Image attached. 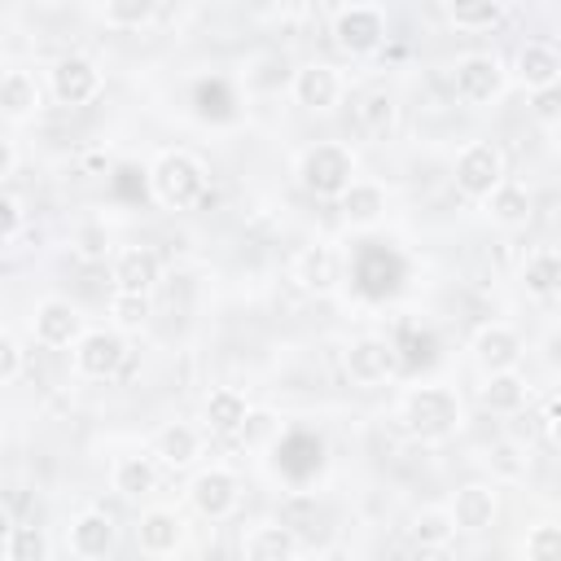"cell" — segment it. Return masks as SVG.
Instances as JSON below:
<instances>
[{
	"mask_svg": "<svg viewBox=\"0 0 561 561\" xmlns=\"http://www.w3.org/2000/svg\"><path fill=\"white\" fill-rule=\"evenodd\" d=\"M22 364H26L22 342H18L13 333H4V329H0V386L18 381V377H22Z\"/></svg>",
	"mask_w": 561,
	"mask_h": 561,
	"instance_id": "cell-40",
	"label": "cell"
},
{
	"mask_svg": "<svg viewBox=\"0 0 561 561\" xmlns=\"http://www.w3.org/2000/svg\"><path fill=\"white\" fill-rule=\"evenodd\" d=\"M70 250L83 259V263H101L114 254V241H110V228L101 219H83L75 232H70Z\"/></svg>",
	"mask_w": 561,
	"mask_h": 561,
	"instance_id": "cell-36",
	"label": "cell"
},
{
	"mask_svg": "<svg viewBox=\"0 0 561 561\" xmlns=\"http://www.w3.org/2000/svg\"><path fill=\"white\" fill-rule=\"evenodd\" d=\"M447 513H451L456 530L482 535V530L495 522V513H500V495H495V486H486V482H465V486H456Z\"/></svg>",
	"mask_w": 561,
	"mask_h": 561,
	"instance_id": "cell-17",
	"label": "cell"
},
{
	"mask_svg": "<svg viewBox=\"0 0 561 561\" xmlns=\"http://www.w3.org/2000/svg\"><path fill=\"white\" fill-rule=\"evenodd\" d=\"M153 456L167 465V469H184L202 456V430L188 425V421H167L158 434H153Z\"/></svg>",
	"mask_w": 561,
	"mask_h": 561,
	"instance_id": "cell-26",
	"label": "cell"
},
{
	"mask_svg": "<svg viewBox=\"0 0 561 561\" xmlns=\"http://www.w3.org/2000/svg\"><path fill=\"white\" fill-rule=\"evenodd\" d=\"M70 364L88 381H110L127 364V342L118 329H83L70 346Z\"/></svg>",
	"mask_w": 561,
	"mask_h": 561,
	"instance_id": "cell-5",
	"label": "cell"
},
{
	"mask_svg": "<svg viewBox=\"0 0 561 561\" xmlns=\"http://www.w3.org/2000/svg\"><path fill=\"white\" fill-rule=\"evenodd\" d=\"M333 44L346 57H373L386 44V13L377 4H342L333 13Z\"/></svg>",
	"mask_w": 561,
	"mask_h": 561,
	"instance_id": "cell-7",
	"label": "cell"
},
{
	"mask_svg": "<svg viewBox=\"0 0 561 561\" xmlns=\"http://www.w3.org/2000/svg\"><path fill=\"white\" fill-rule=\"evenodd\" d=\"M530 114H535V123H543L548 131L561 123V88L557 83H548V88H530Z\"/></svg>",
	"mask_w": 561,
	"mask_h": 561,
	"instance_id": "cell-39",
	"label": "cell"
},
{
	"mask_svg": "<svg viewBox=\"0 0 561 561\" xmlns=\"http://www.w3.org/2000/svg\"><path fill=\"white\" fill-rule=\"evenodd\" d=\"M469 351H473V364H478L482 373H500V368H517V364H522V355H526V346H522V337H517V329H508V324H500V320H491V324H482V329L473 333V342H469Z\"/></svg>",
	"mask_w": 561,
	"mask_h": 561,
	"instance_id": "cell-16",
	"label": "cell"
},
{
	"mask_svg": "<svg viewBox=\"0 0 561 561\" xmlns=\"http://www.w3.org/2000/svg\"><path fill=\"white\" fill-rule=\"evenodd\" d=\"M355 118H359V127H364L368 136H390L394 123H399V101H394V92H386V88L359 92V96H355Z\"/></svg>",
	"mask_w": 561,
	"mask_h": 561,
	"instance_id": "cell-29",
	"label": "cell"
},
{
	"mask_svg": "<svg viewBox=\"0 0 561 561\" xmlns=\"http://www.w3.org/2000/svg\"><path fill=\"white\" fill-rule=\"evenodd\" d=\"M289 96H294L302 110L324 114V110H333V105L342 101V75H337L329 61H307V66H298V70L289 75Z\"/></svg>",
	"mask_w": 561,
	"mask_h": 561,
	"instance_id": "cell-12",
	"label": "cell"
},
{
	"mask_svg": "<svg viewBox=\"0 0 561 561\" xmlns=\"http://www.w3.org/2000/svg\"><path fill=\"white\" fill-rule=\"evenodd\" d=\"M245 412H250V403H245V394L232 390V386L210 390L206 403H202V421H206V430H215V434H237L241 421H245Z\"/></svg>",
	"mask_w": 561,
	"mask_h": 561,
	"instance_id": "cell-28",
	"label": "cell"
},
{
	"mask_svg": "<svg viewBox=\"0 0 561 561\" xmlns=\"http://www.w3.org/2000/svg\"><path fill=\"white\" fill-rule=\"evenodd\" d=\"M504 175H508V162H504V149L495 140H469L451 167V180L469 202H482Z\"/></svg>",
	"mask_w": 561,
	"mask_h": 561,
	"instance_id": "cell-4",
	"label": "cell"
},
{
	"mask_svg": "<svg viewBox=\"0 0 561 561\" xmlns=\"http://www.w3.org/2000/svg\"><path fill=\"white\" fill-rule=\"evenodd\" d=\"M522 289L530 298H552L561 289V254L552 245H539L522 263Z\"/></svg>",
	"mask_w": 561,
	"mask_h": 561,
	"instance_id": "cell-27",
	"label": "cell"
},
{
	"mask_svg": "<svg viewBox=\"0 0 561 561\" xmlns=\"http://www.w3.org/2000/svg\"><path fill=\"white\" fill-rule=\"evenodd\" d=\"M355 171H359V162H355L351 145H342V140H316V145H307L298 153V167H294L298 184L311 197H329V202L355 180Z\"/></svg>",
	"mask_w": 561,
	"mask_h": 561,
	"instance_id": "cell-3",
	"label": "cell"
},
{
	"mask_svg": "<svg viewBox=\"0 0 561 561\" xmlns=\"http://www.w3.org/2000/svg\"><path fill=\"white\" fill-rule=\"evenodd\" d=\"M101 18L114 31H140L158 18V0H101Z\"/></svg>",
	"mask_w": 561,
	"mask_h": 561,
	"instance_id": "cell-33",
	"label": "cell"
},
{
	"mask_svg": "<svg viewBox=\"0 0 561 561\" xmlns=\"http://www.w3.org/2000/svg\"><path fill=\"white\" fill-rule=\"evenodd\" d=\"M399 425L416 438V443H447L460 425H465V408H460V394L443 381H425V386H412L403 399H399Z\"/></svg>",
	"mask_w": 561,
	"mask_h": 561,
	"instance_id": "cell-1",
	"label": "cell"
},
{
	"mask_svg": "<svg viewBox=\"0 0 561 561\" xmlns=\"http://www.w3.org/2000/svg\"><path fill=\"white\" fill-rule=\"evenodd\" d=\"M508 83V70L495 53H465L456 66H451V88H456V101L460 105H491Z\"/></svg>",
	"mask_w": 561,
	"mask_h": 561,
	"instance_id": "cell-6",
	"label": "cell"
},
{
	"mask_svg": "<svg viewBox=\"0 0 561 561\" xmlns=\"http://www.w3.org/2000/svg\"><path fill=\"white\" fill-rule=\"evenodd\" d=\"M491 460L500 465V473H504V478H522V473H526V456H522V447H517V443H500Z\"/></svg>",
	"mask_w": 561,
	"mask_h": 561,
	"instance_id": "cell-42",
	"label": "cell"
},
{
	"mask_svg": "<svg viewBox=\"0 0 561 561\" xmlns=\"http://www.w3.org/2000/svg\"><path fill=\"white\" fill-rule=\"evenodd\" d=\"M188 504H193V513L206 517V522L232 517L237 504H241V482H237V473L224 469V465H210V469L193 473V482H188Z\"/></svg>",
	"mask_w": 561,
	"mask_h": 561,
	"instance_id": "cell-8",
	"label": "cell"
},
{
	"mask_svg": "<svg viewBox=\"0 0 561 561\" xmlns=\"http://www.w3.org/2000/svg\"><path fill=\"white\" fill-rule=\"evenodd\" d=\"M110 486L123 495V500H145L158 491V460L145 456V451H131V456H118L110 465Z\"/></svg>",
	"mask_w": 561,
	"mask_h": 561,
	"instance_id": "cell-24",
	"label": "cell"
},
{
	"mask_svg": "<svg viewBox=\"0 0 561 561\" xmlns=\"http://www.w3.org/2000/svg\"><path fill=\"white\" fill-rule=\"evenodd\" d=\"M443 13L456 31H491L504 18V0H443Z\"/></svg>",
	"mask_w": 561,
	"mask_h": 561,
	"instance_id": "cell-31",
	"label": "cell"
},
{
	"mask_svg": "<svg viewBox=\"0 0 561 561\" xmlns=\"http://www.w3.org/2000/svg\"><path fill=\"white\" fill-rule=\"evenodd\" d=\"M9 530H13V513H9V504L0 500V548H4V539H9Z\"/></svg>",
	"mask_w": 561,
	"mask_h": 561,
	"instance_id": "cell-45",
	"label": "cell"
},
{
	"mask_svg": "<svg viewBox=\"0 0 561 561\" xmlns=\"http://www.w3.org/2000/svg\"><path fill=\"white\" fill-rule=\"evenodd\" d=\"M302 552V539L285 522H254L241 535V557L245 561H289Z\"/></svg>",
	"mask_w": 561,
	"mask_h": 561,
	"instance_id": "cell-18",
	"label": "cell"
},
{
	"mask_svg": "<svg viewBox=\"0 0 561 561\" xmlns=\"http://www.w3.org/2000/svg\"><path fill=\"white\" fill-rule=\"evenodd\" d=\"M408 535H412V543H416L421 552H438V548H447V543L456 539V522H451L447 504H430V508H421V513L412 517Z\"/></svg>",
	"mask_w": 561,
	"mask_h": 561,
	"instance_id": "cell-30",
	"label": "cell"
},
{
	"mask_svg": "<svg viewBox=\"0 0 561 561\" xmlns=\"http://www.w3.org/2000/svg\"><path fill=\"white\" fill-rule=\"evenodd\" d=\"M149 294H123V289H114V298H110V329H118V333H136V329H145L149 324Z\"/></svg>",
	"mask_w": 561,
	"mask_h": 561,
	"instance_id": "cell-34",
	"label": "cell"
},
{
	"mask_svg": "<svg viewBox=\"0 0 561 561\" xmlns=\"http://www.w3.org/2000/svg\"><path fill=\"white\" fill-rule=\"evenodd\" d=\"M539 425H543V434H548V438H557V399H548V408H543Z\"/></svg>",
	"mask_w": 561,
	"mask_h": 561,
	"instance_id": "cell-44",
	"label": "cell"
},
{
	"mask_svg": "<svg viewBox=\"0 0 561 561\" xmlns=\"http://www.w3.org/2000/svg\"><path fill=\"white\" fill-rule=\"evenodd\" d=\"M478 399H482V408L495 412V416H517V412H526V403H530V386H526V377H522L517 368H500V373H482Z\"/></svg>",
	"mask_w": 561,
	"mask_h": 561,
	"instance_id": "cell-20",
	"label": "cell"
},
{
	"mask_svg": "<svg viewBox=\"0 0 561 561\" xmlns=\"http://www.w3.org/2000/svg\"><path fill=\"white\" fill-rule=\"evenodd\" d=\"M149 193L167 210H193L206 197V167L188 149H162L149 167Z\"/></svg>",
	"mask_w": 561,
	"mask_h": 561,
	"instance_id": "cell-2",
	"label": "cell"
},
{
	"mask_svg": "<svg viewBox=\"0 0 561 561\" xmlns=\"http://www.w3.org/2000/svg\"><path fill=\"white\" fill-rule=\"evenodd\" d=\"M44 105V92H39V79L31 70H4L0 75V114L13 118V123H26L35 118Z\"/></svg>",
	"mask_w": 561,
	"mask_h": 561,
	"instance_id": "cell-25",
	"label": "cell"
},
{
	"mask_svg": "<svg viewBox=\"0 0 561 561\" xmlns=\"http://www.w3.org/2000/svg\"><path fill=\"white\" fill-rule=\"evenodd\" d=\"M13 167H18V149H13V140L0 136V180L13 175Z\"/></svg>",
	"mask_w": 561,
	"mask_h": 561,
	"instance_id": "cell-43",
	"label": "cell"
},
{
	"mask_svg": "<svg viewBox=\"0 0 561 561\" xmlns=\"http://www.w3.org/2000/svg\"><path fill=\"white\" fill-rule=\"evenodd\" d=\"M48 88H53L57 105L79 110V105H92V101L105 92V75L96 70V61L70 53V57L53 61V70H48Z\"/></svg>",
	"mask_w": 561,
	"mask_h": 561,
	"instance_id": "cell-10",
	"label": "cell"
},
{
	"mask_svg": "<svg viewBox=\"0 0 561 561\" xmlns=\"http://www.w3.org/2000/svg\"><path fill=\"white\" fill-rule=\"evenodd\" d=\"M136 548L145 557H175L184 548V517L175 508H162V504L145 508L136 517Z\"/></svg>",
	"mask_w": 561,
	"mask_h": 561,
	"instance_id": "cell-14",
	"label": "cell"
},
{
	"mask_svg": "<svg viewBox=\"0 0 561 561\" xmlns=\"http://www.w3.org/2000/svg\"><path fill=\"white\" fill-rule=\"evenodd\" d=\"M337 272H342V259H337V250L324 245V241L307 245V250L294 259V280H298V289H307V294H333Z\"/></svg>",
	"mask_w": 561,
	"mask_h": 561,
	"instance_id": "cell-22",
	"label": "cell"
},
{
	"mask_svg": "<svg viewBox=\"0 0 561 561\" xmlns=\"http://www.w3.org/2000/svg\"><path fill=\"white\" fill-rule=\"evenodd\" d=\"M342 368H346L351 386L373 390V386H386L399 373V351L386 337H355L342 355Z\"/></svg>",
	"mask_w": 561,
	"mask_h": 561,
	"instance_id": "cell-9",
	"label": "cell"
},
{
	"mask_svg": "<svg viewBox=\"0 0 561 561\" xmlns=\"http://www.w3.org/2000/svg\"><path fill=\"white\" fill-rule=\"evenodd\" d=\"M337 215L351 224V228H373V224H381L386 219V188L377 184V180H351L337 197Z\"/></svg>",
	"mask_w": 561,
	"mask_h": 561,
	"instance_id": "cell-19",
	"label": "cell"
},
{
	"mask_svg": "<svg viewBox=\"0 0 561 561\" xmlns=\"http://www.w3.org/2000/svg\"><path fill=\"white\" fill-rule=\"evenodd\" d=\"M482 206H486V215H491V224H500V228H526L530 224V210H535V197H530V188L522 184V180H500L486 197H482Z\"/></svg>",
	"mask_w": 561,
	"mask_h": 561,
	"instance_id": "cell-21",
	"label": "cell"
},
{
	"mask_svg": "<svg viewBox=\"0 0 561 561\" xmlns=\"http://www.w3.org/2000/svg\"><path fill=\"white\" fill-rule=\"evenodd\" d=\"M280 434H285V416H276L272 408H250L237 430L241 447H250V451H272L280 443Z\"/></svg>",
	"mask_w": 561,
	"mask_h": 561,
	"instance_id": "cell-32",
	"label": "cell"
},
{
	"mask_svg": "<svg viewBox=\"0 0 561 561\" xmlns=\"http://www.w3.org/2000/svg\"><path fill=\"white\" fill-rule=\"evenodd\" d=\"M522 552L530 561H548L561 552V530L552 522H539V526H526V539H522Z\"/></svg>",
	"mask_w": 561,
	"mask_h": 561,
	"instance_id": "cell-38",
	"label": "cell"
},
{
	"mask_svg": "<svg viewBox=\"0 0 561 561\" xmlns=\"http://www.w3.org/2000/svg\"><path fill=\"white\" fill-rule=\"evenodd\" d=\"M22 219H26V215H22V202L9 197V193H0V245L22 232Z\"/></svg>",
	"mask_w": 561,
	"mask_h": 561,
	"instance_id": "cell-41",
	"label": "cell"
},
{
	"mask_svg": "<svg viewBox=\"0 0 561 561\" xmlns=\"http://www.w3.org/2000/svg\"><path fill=\"white\" fill-rule=\"evenodd\" d=\"M0 552L13 557V561H39V557H48V539H44L39 526H18L13 522V530H9V539H4Z\"/></svg>",
	"mask_w": 561,
	"mask_h": 561,
	"instance_id": "cell-37",
	"label": "cell"
},
{
	"mask_svg": "<svg viewBox=\"0 0 561 561\" xmlns=\"http://www.w3.org/2000/svg\"><path fill=\"white\" fill-rule=\"evenodd\" d=\"M9 4H22V0H9Z\"/></svg>",
	"mask_w": 561,
	"mask_h": 561,
	"instance_id": "cell-46",
	"label": "cell"
},
{
	"mask_svg": "<svg viewBox=\"0 0 561 561\" xmlns=\"http://www.w3.org/2000/svg\"><path fill=\"white\" fill-rule=\"evenodd\" d=\"M66 543H70V552L83 557V561H105V557L118 548V526H114V517H110L105 508H83V513L70 522Z\"/></svg>",
	"mask_w": 561,
	"mask_h": 561,
	"instance_id": "cell-13",
	"label": "cell"
},
{
	"mask_svg": "<svg viewBox=\"0 0 561 561\" xmlns=\"http://www.w3.org/2000/svg\"><path fill=\"white\" fill-rule=\"evenodd\" d=\"M83 329H88V324H83L79 307L66 302V298H39L35 311H31V333H35V342L48 346V351L75 346V337H79Z\"/></svg>",
	"mask_w": 561,
	"mask_h": 561,
	"instance_id": "cell-11",
	"label": "cell"
},
{
	"mask_svg": "<svg viewBox=\"0 0 561 561\" xmlns=\"http://www.w3.org/2000/svg\"><path fill=\"white\" fill-rule=\"evenodd\" d=\"M513 70L517 79L530 88H548V83H561V53L548 44V39H526L513 57Z\"/></svg>",
	"mask_w": 561,
	"mask_h": 561,
	"instance_id": "cell-23",
	"label": "cell"
},
{
	"mask_svg": "<svg viewBox=\"0 0 561 561\" xmlns=\"http://www.w3.org/2000/svg\"><path fill=\"white\" fill-rule=\"evenodd\" d=\"M110 280L123 294H153V285L162 280L158 250H149V245H123L114 254V263H110Z\"/></svg>",
	"mask_w": 561,
	"mask_h": 561,
	"instance_id": "cell-15",
	"label": "cell"
},
{
	"mask_svg": "<svg viewBox=\"0 0 561 561\" xmlns=\"http://www.w3.org/2000/svg\"><path fill=\"white\" fill-rule=\"evenodd\" d=\"M285 83H289V66H285L280 53H259V57H250V66H245V88H254V92H280Z\"/></svg>",
	"mask_w": 561,
	"mask_h": 561,
	"instance_id": "cell-35",
	"label": "cell"
}]
</instances>
